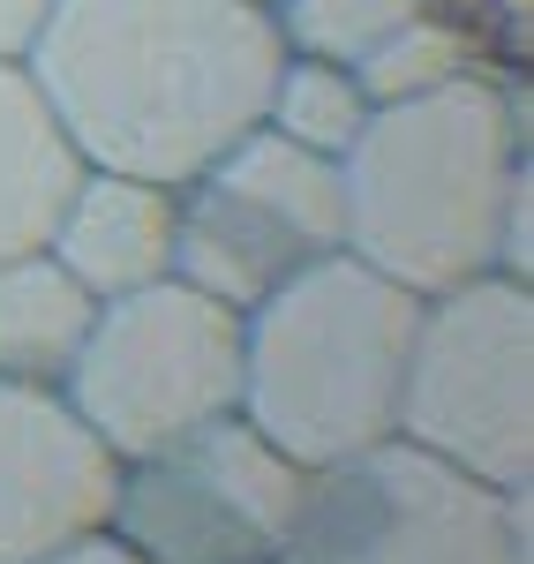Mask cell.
I'll return each mask as SVG.
<instances>
[{
    "label": "cell",
    "mask_w": 534,
    "mask_h": 564,
    "mask_svg": "<svg viewBox=\"0 0 534 564\" xmlns=\"http://www.w3.org/2000/svg\"><path fill=\"white\" fill-rule=\"evenodd\" d=\"M286 45L249 0H53L31 84L84 166L181 181L264 129Z\"/></svg>",
    "instance_id": "obj_1"
},
{
    "label": "cell",
    "mask_w": 534,
    "mask_h": 564,
    "mask_svg": "<svg viewBox=\"0 0 534 564\" xmlns=\"http://www.w3.org/2000/svg\"><path fill=\"white\" fill-rule=\"evenodd\" d=\"M520 174L527 121L497 76L459 68L437 90L384 98L339 159L347 249L406 294L467 286L497 271V234Z\"/></svg>",
    "instance_id": "obj_2"
},
{
    "label": "cell",
    "mask_w": 534,
    "mask_h": 564,
    "mask_svg": "<svg viewBox=\"0 0 534 564\" xmlns=\"http://www.w3.org/2000/svg\"><path fill=\"white\" fill-rule=\"evenodd\" d=\"M414 324L422 294L355 249L294 271L241 316V414L294 467H331L400 436Z\"/></svg>",
    "instance_id": "obj_3"
},
{
    "label": "cell",
    "mask_w": 534,
    "mask_h": 564,
    "mask_svg": "<svg viewBox=\"0 0 534 564\" xmlns=\"http://www.w3.org/2000/svg\"><path fill=\"white\" fill-rule=\"evenodd\" d=\"M400 436L490 489L534 481V286L482 271L422 294Z\"/></svg>",
    "instance_id": "obj_4"
},
{
    "label": "cell",
    "mask_w": 534,
    "mask_h": 564,
    "mask_svg": "<svg viewBox=\"0 0 534 564\" xmlns=\"http://www.w3.org/2000/svg\"><path fill=\"white\" fill-rule=\"evenodd\" d=\"M527 489H490L384 436L355 459L309 467L279 564H534Z\"/></svg>",
    "instance_id": "obj_5"
},
{
    "label": "cell",
    "mask_w": 534,
    "mask_h": 564,
    "mask_svg": "<svg viewBox=\"0 0 534 564\" xmlns=\"http://www.w3.org/2000/svg\"><path fill=\"white\" fill-rule=\"evenodd\" d=\"M61 399L113 459L166 452L241 406V308L188 279H151L90 316V339Z\"/></svg>",
    "instance_id": "obj_6"
},
{
    "label": "cell",
    "mask_w": 534,
    "mask_h": 564,
    "mask_svg": "<svg viewBox=\"0 0 534 564\" xmlns=\"http://www.w3.org/2000/svg\"><path fill=\"white\" fill-rule=\"evenodd\" d=\"M347 249V196L339 166L271 129L233 135L211 166L174 188V279L211 302L249 308L294 271Z\"/></svg>",
    "instance_id": "obj_7"
},
{
    "label": "cell",
    "mask_w": 534,
    "mask_h": 564,
    "mask_svg": "<svg viewBox=\"0 0 534 564\" xmlns=\"http://www.w3.org/2000/svg\"><path fill=\"white\" fill-rule=\"evenodd\" d=\"M302 481L309 467H294L233 406L166 452L121 459L106 527L143 564H279L302 512Z\"/></svg>",
    "instance_id": "obj_8"
},
{
    "label": "cell",
    "mask_w": 534,
    "mask_h": 564,
    "mask_svg": "<svg viewBox=\"0 0 534 564\" xmlns=\"http://www.w3.org/2000/svg\"><path fill=\"white\" fill-rule=\"evenodd\" d=\"M121 459L53 384L0 377V564H39L113 512Z\"/></svg>",
    "instance_id": "obj_9"
},
{
    "label": "cell",
    "mask_w": 534,
    "mask_h": 564,
    "mask_svg": "<svg viewBox=\"0 0 534 564\" xmlns=\"http://www.w3.org/2000/svg\"><path fill=\"white\" fill-rule=\"evenodd\" d=\"M45 249L68 263L98 302L135 294L151 279H174V188L84 166L61 218H53V234H45Z\"/></svg>",
    "instance_id": "obj_10"
},
{
    "label": "cell",
    "mask_w": 534,
    "mask_h": 564,
    "mask_svg": "<svg viewBox=\"0 0 534 564\" xmlns=\"http://www.w3.org/2000/svg\"><path fill=\"white\" fill-rule=\"evenodd\" d=\"M90 316H98V294L53 249L0 257V377L61 391L90 339Z\"/></svg>",
    "instance_id": "obj_11"
},
{
    "label": "cell",
    "mask_w": 534,
    "mask_h": 564,
    "mask_svg": "<svg viewBox=\"0 0 534 564\" xmlns=\"http://www.w3.org/2000/svg\"><path fill=\"white\" fill-rule=\"evenodd\" d=\"M76 174H84V159L68 151L61 121L45 113L31 68L0 61V257L45 249Z\"/></svg>",
    "instance_id": "obj_12"
},
{
    "label": "cell",
    "mask_w": 534,
    "mask_h": 564,
    "mask_svg": "<svg viewBox=\"0 0 534 564\" xmlns=\"http://www.w3.org/2000/svg\"><path fill=\"white\" fill-rule=\"evenodd\" d=\"M369 106H377V98L355 84V68L309 61V53H286L279 76H271V98H264V129L339 166L347 143L361 135V121H369Z\"/></svg>",
    "instance_id": "obj_13"
},
{
    "label": "cell",
    "mask_w": 534,
    "mask_h": 564,
    "mask_svg": "<svg viewBox=\"0 0 534 564\" xmlns=\"http://www.w3.org/2000/svg\"><path fill=\"white\" fill-rule=\"evenodd\" d=\"M437 0H271V31L286 53L309 61H339L361 68L384 39H400L414 15H429Z\"/></svg>",
    "instance_id": "obj_14"
},
{
    "label": "cell",
    "mask_w": 534,
    "mask_h": 564,
    "mask_svg": "<svg viewBox=\"0 0 534 564\" xmlns=\"http://www.w3.org/2000/svg\"><path fill=\"white\" fill-rule=\"evenodd\" d=\"M467 68V39H459V23H445L437 8L429 15H414L400 39H384L369 61L355 68V84L384 106V98H414V90H437L451 84Z\"/></svg>",
    "instance_id": "obj_15"
},
{
    "label": "cell",
    "mask_w": 534,
    "mask_h": 564,
    "mask_svg": "<svg viewBox=\"0 0 534 564\" xmlns=\"http://www.w3.org/2000/svg\"><path fill=\"white\" fill-rule=\"evenodd\" d=\"M45 15H53V0H0V61H31V45H39Z\"/></svg>",
    "instance_id": "obj_16"
},
{
    "label": "cell",
    "mask_w": 534,
    "mask_h": 564,
    "mask_svg": "<svg viewBox=\"0 0 534 564\" xmlns=\"http://www.w3.org/2000/svg\"><path fill=\"white\" fill-rule=\"evenodd\" d=\"M39 564H143V557H135V550L121 542V534H113V527H90V534H76V542L45 550Z\"/></svg>",
    "instance_id": "obj_17"
},
{
    "label": "cell",
    "mask_w": 534,
    "mask_h": 564,
    "mask_svg": "<svg viewBox=\"0 0 534 564\" xmlns=\"http://www.w3.org/2000/svg\"><path fill=\"white\" fill-rule=\"evenodd\" d=\"M249 8H271V0H249Z\"/></svg>",
    "instance_id": "obj_18"
}]
</instances>
